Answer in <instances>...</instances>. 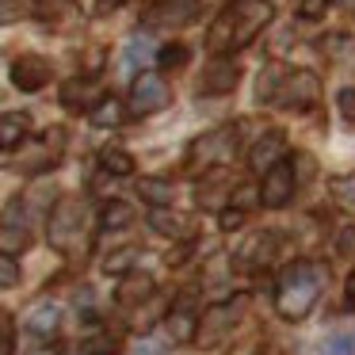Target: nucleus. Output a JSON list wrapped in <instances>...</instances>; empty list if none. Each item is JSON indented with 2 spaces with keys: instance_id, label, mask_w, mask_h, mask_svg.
<instances>
[{
  "instance_id": "obj_25",
  "label": "nucleus",
  "mask_w": 355,
  "mask_h": 355,
  "mask_svg": "<svg viewBox=\"0 0 355 355\" xmlns=\"http://www.w3.org/2000/svg\"><path fill=\"white\" fill-rule=\"evenodd\" d=\"M35 12L46 24H62L65 16H73V0H35Z\"/></svg>"
},
{
  "instance_id": "obj_18",
  "label": "nucleus",
  "mask_w": 355,
  "mask_h": 355,
  "mask_svg": "<svg viewBox=\"0 0 355 355\" xmlns=\"http://www.w3.org/2000/svg\"><path fill=\"white\" fill-rule=\"evenodd\" d=\"M27 115L24 111H8V115H0V149H16L19 141L27 138Z\"/></svg>"
},
{
  "instance_id": "obj_8",
  "label": "nucleus",
  "mask_w": 355,
  "mask_h": 355,
  "mask_svg": "<svg viewBox=\"0 0 355 355\" xmlns=\"http://www.w3.org/2000/svg\"><path fill=\"white\" fill-rule=\"evenodd\" d=\"M294 187H298V176H294V164L286 161H279V164H271L268 172H263V184H260V202L268 210H279V207H286V202L294 199Z\"/></svg>"
},
{
  "instance_id": "obj_17",
  "label": "nucleus",
  "mask_w": 355,
  "mask_h": 355,
  "mask_svg": "<svg viewBox=\"0 0 355 355\" xmlns=\"http://www.w3.org/2000/svg\"><path fill=\"white\" fill-rule=\"evenodd\" d=\"M58 324H62V309H58L54 302H39V306L27 313V332H31L35 340H50L58 332Z\"/></svg>"
},
{
  "instance_id": "obj_41",
  "label": "nucleus",
  "mask_w": 355,
  "mask_h": 355,
  "mask_svg": "<svg viewBox=\"0 0 355 355\" xmlns=\"http://www.w3.org/2000/svg\"><path fill=\"white\" fill-rule=\"evenodd\" d=\"M340 4H344V8H355V0H340Z\"/></svg>"
},
{
  "instance_id": "obj_36",
  "label": "nucleus",
  "mask_w": 355,
  "mask_h": 355,
  "mask_svg": "<svg viewBox=\"0 0 355 355\" xmlns=\"http://www.w3.org/2000/svg\"><path fill=\"white\" fill-rule=\"evenodd\" d=\"M19 16H24V4H19V0H0V24L19 19Z\"/></svg>"
},
{
  "instance_id": "obj_2",
  "label": "nucleus",
  "mask_w": 355,
  "mask_h": 355,
  "mask_svg": "<svg viewBox=\"0 0 355 355\" xmlns=\"http://www.w3.org/2000/svg\"><path fill=\"white\" fill-rule=\"evenodd\" d=\"M324 283H329V268L317 260H294L279 271L275 279V313L283 321H302L313 313L317 298H321Z\"/></svg>"
},
{
  "instance_id": "obj_12",
  "label": "nucleus",
  "mask_w": 355,
  "mask_h": 355,
  "mask_svg": "<svg viewBox=\"0 0 355 355\" xmlns=\"http://www.w3.org/2000/svg\"><path fill=\"white\" fill-rule=\"evenodd\" d=\"M153 291H157L153 275H146V271H126V275L119 279V286H115V302L123 309H138L141 302L153 298Z\"/></svg>"
},
{
  "instance_id": "obj_31",
  "label": "nucleus",
  "mask_w": 355,
  "mask_h": 355,
  "mask_svg": "<svg viewBox=\"0 0 355 355\" xmlns=\"http://www.w3.org/2000/svg\"><path fill=\"white\" fill-rule=\"evenodd\" d=\"M157 62H161L164 69H180V65L187 62V50H184V46H164V50H161V58H157Z\"/></svg>"
},
{
  "instance_id": "obj_7",
  "label": "nucleus",
  "mask_w": 355,
  "mask_h": 355,
  "mask_svg": "<svg viewBox=\"0 0 355 355\" xmlns=\"http://www.w3.org/2000/svg\"><path fill=\"white\" fill-rule=\"evenodd\" d=\"M275 100L286 103V107H294V111H313L317 100H321V80H317V73H309V69L283 73V77H279Z\"/></svg>"
},
{
  "instance_id": "obj_33",
  "label": "nucleus",
  "mask_w": 355,
  "mask_h": 355,
  "mask_svg": "<svg viewBox=\"0 0 355 355\" xmlns=\"http://www.w3.org/2000/svg\"><path fill=\"white\" fill-rule=\"evenodd\" d=\"M336 103H340V115H344L347 123H355V88H340Z\"/></svg>"
},
{
  "instance_id": "obj_20",
  "label": "nucleus",
  "mask_w": 355,
  "mask_h": 355,
  "mask_svg": "<svg viewBox=\"0 0 355 355\" xmlns=\"http://www.w3.org/2000/svg\"><path fill=\"white\" fill-rule=\"evenodd\" d=\"M149 225H153L161 237H184V233H187V222L180 214H172L168 207H153V210H149Z\"/></svg>"
},
{
  "instance_id": "obj_22",
  "label": "nucleus",
  "mask_w": 355,
  "mask_h": 355,
  "mask_svg": "<svg viewBox=\"0 0 355 355\" xmlns=\"http://www.w3.org/2000/svg\"><path fill=\"white\" fill-rule=\"evenodd\" d=\"M138 195L149 202V207H168L172 202V184L168 180H157V176H146V180H138Z\"/></svg>"
},
{
  "instance_id": "obj_9",
  "label": "nucleus",
  "mask_w": 355,
  "mask_h": 355,
  "mask_svg": "<svg viewBox=\"0 0 355 355\" xmlns=\"http://www.w3.org/2000/svg\"><path fill=\"white\" fill-rule=\"evenodd\" d=\"M202 0H157L153 8L141 16V24L149 31H161V27H187L195 16H199Z\"/></svg>"
},
{
  "instance_id": "obj_3",
  "label": "nucleus",
  "mask_w": 355,
  "mask_h": 355,
  "mask_svg": "<svg viewBox=\"0 0 355 355\" xmlns=\"http://www.w3.org/2000/svg\"><path fill=\"white\" fill-rule=\"evenodd\" d=\"M46 237H50V245H54L58 252H65V256H80L88 248V207L77 199V195L62 199L54 210H50Z\"/></svg>"
},
{
  "instance_id": "obj_28",
  "label": "nucleus",
  "mask_w": 355,
  "mask_h": 355,
  "mask_svg": "<svg viewBox=\"0 0 355 355\" xmlns=\"http://www.w3.org/2000/svg\"><path fill=\"white\" fill-rule=\"evenodd\" d=\"M12 286H19V260L0 252V291H12Z\"/></svg>"
},
{
  "instance_id": "obj_11",
  "label": "nucleus",
  "mask_w": 355,
  "mask_h": 355,
  "mask_svg": "<svg viewBox=\"0 0 355 355\" xmlns=\"http://www.w3.org/2000/svg\"><path fill=\"white\" fill-rule=\"evenodd\" d=\"M275 252H279V233H252V237L237 248V268L256 271V268L275 260Z\"/></svg>"
},
{
  "instance_id": "obj_5",
  "label": "nucleus",
  "mask_w": 355,
  "mask_h": 355,
  "mask_svg": "<svg viewBox=\"0 0 355 355\" xmlns=\"http://www.w3.org/2000/svg\"><path fill=\"white\" fill-rule=\"evenodd\" d=\"M241 313H245V298L214 302L210 309H202V317L195 321V344L199 347H218L233 329H237Z\"/></svg>"
},
{
  "instance_id": "obj_39",
  "label": "nucleus",
  "mask_w": 355,
  "mask_h": 355,
  "mask_svg": "<svg viewBox=\"0 0 355 355\" xmlns=\"http://www.w3.org/2000/svg\"><path fill=\"white\" fill-rule=\"evenodd\" d=\"M115 8H123V0H96V12H100V16H107V12H115Z\"/></svg>"
},
{
  "instance_id": "obj_32",
  "label": "nucleus",
  "mask_w": 355,
  "mask_h": 355,
  "mask_svg": "<svg viewBox=\"0 0 355 355\" xmlns=\"http://www.w3.org/2000/svg\"><path fill=\"white\" fill-rule=\"evenodd\" d=\"M324 8H329V0H298V16L302 19H321Z\"/></svg>"
},
{
  "instance_id": "obj_30",
  "label": "nucleus",
  "mask_w": 355,
  "mask_h": 355,
  "mask_svg": "<svg viewBox=\"0 0 355 355\" xmlns=\"http://www.w3.org/2000/svg\"><path fill=\"white\" fill-rule=\"evenodd\" d=\"M279 77H283V73H279L275 65L260 73V100H275V92H279Z\"/></svg>"
},
{
  "instance_id": "obj_24",
  "label": "nucleus",
  "mask_w": 355,
  "mask_h": 355,
  "mask_svg": "<svg viewBox=\"0 0 355 355\" xmlns=\"http://www.w3.org/2000/svg\"><path fill=\"white\" fill-rule=\"evenodd\" d=\"M123 111H126V107L115 100V96H103V100L96 103L92 111H88V115H92L96 126H119V123H123Z\"/></svg>"
},
{
  "instance_id": "obj_37",
  "label": "nucleus",
  "mask_w": 355,
  "mask_h": 355,
  "mask_svg": "<svg viewBox=\"0 0 355 355\" xmlns=\"http://www.w3.org/2000/svg\"><path fill=\"white\" fill-rule=\"evenodd\" d=\"M241 222H245V210H237V207L225 210V214H222V230H237Z\"/></svg>"
},
{
  "instance_id": "obj_40",
  "label": "nucleus",
  "mask_w": 355,
  "mask_h": 355,
  "mask_svg": "<svg viewBox=\"0 0 355 355\" xmlns=\"http://www.w3.org/2000/svg\"><path fill=\"white\" fill-rule=\"evenodd\" d=\"M344 298H347V306L355 309V268H352V275H347V286H344Z\"/></svg>"
},
{
  "instance_id": "obj_13",
  "label": "nucleus",
  "mask_w": 355,
  "mask_h": 355,
  "mask_svg": "<svg viewBox=\"0 0 355 355\" xmlns=\"http://www.w3.org/2000/svg\"><path fill=\"white\" fill-rule=\"evenodd\" d=\"M237 77H241L237 62H230V58H214V62H210L207 69L199 73V92H207V96L233 92V85H237Z\"/></svg>"
},
{
  "instance_id": "obj_4",
  "label": "nucleus",
  "mask_w": 355,
  "mask_h": 355,
  "mask_svg": "<svg viewBox=\"0 0 355 355\" xmlns=\"http://www.w3.org/2000/svg\"><path fill=\"white\" fill-rule=\"evenodd\" d=\"M237 153V126H218L207 130L202 138L191 141L187 149V172H210L218 164H230Z\"/></svg>"
},
{
  "instance_id": "obj_34",
  "label": "nucleus",
  "mask_w": 355,
  "mask_h": 355,
  "mask_svg": "<svg viewBox=\"0 0 355 355\" xmlns=\"http://www.w3.org/2000/svg\"><path fill=\"white\" fill-rule=\"evenodd\" d=\"M324 355H355V344L347 336H332L329 344H324Z\"/></svg>"
},
{
  "instance_id": "obj_10",
  "label": "nucleus",
  "mask_w": 355,
  "mask_h": 355,
  "mask_svg": "<svg viewBox=\"0 0 355 355\" xmlns=\"http://www.w3.org/2000/svg\"><path fill=\"white\" fill-rule=\"evenodd\" d=\"M50 77H54V69H50V62L39 54H19L16 62H12V85H16L19 92H39V88L50 85Z\"/></svg>"
},
{
  "instance_id": "obj_27",
  "label": "nucleus",
  "mask_w": 355,
  "mask_h": 355,
  "mask_svg": "<svg viewBox=\"0 0 355 355\" xmlns=\"http://www.w3.org/2000/svg\"><path fill=\"white\" fill-rule=\"evenodd\" d=\"M0 355H16V321L8 309H0Z\"/></svg>"
},
{
  "instance_id": "obj_16",
  "label": "nucleus",
  "mask_w": 355,
  "mask_h": 355,
  "mask_svg": "<svg viewBox=\"0 0 355 355\" xmlns=\"http://www.w3.org/2000/svg\"><path fill=\"white\" fill-rule=\"evenodd\" d=\"M115 340L107 332H85V336L69 340V344H58L54 355H115Z\"/></svg>"
},
{
  "instance_id": "obj_14",
  "label": "nucleus",
  "mask_w": 355,
  "mask_h": 355,
  "mask_svg": "<svg viewBox=\"0 0 355 355\" xmlns=\"http://www.w3.org/2000/svg\"><path fill=\"white\" fill-rule=\"evenodd\" d=\"M283 157H286V134L283 130H268L252 146V153H248V168H252L256 176H263V172H268L271 164H279Z\"/></svg>"
},
{
  "instance_id": "obj_15",
  "label": "nucleus",
  "mask_w": 355,
  "mask_h": 355,
  "mask_svg": "<svg viewBox=\"0 0 355 355\" xmlns=\"http://www.w3.org/2000/svg\"><path fill=\"white\" fill-rule=\"evenodd\" d=\"M100 100H103L100 85H96V80H88V77L65 80V88H62V103H65L69 111H92Z\"/></svg>"
},
{
  "instance_id": "obj_26",
  "label": "nucleus",
  "mask_w": 355,
  "mask_h": 355,
  "mask_svg": "<svg viewBox=\"0 0 355 355\" xmlns=\"http://www.w3.org/2000/svg\"><path fill=\"white\" fill-rule=\"evenodd\" d=\"M149 54H153V42H149L146 35H134V39L126 42V58H123V65H126V69H138L141 62H149Z\"/></svg>"
},
{
  "instance_id": "obj_19",
  "label": "nucleus",
  "mask_w": 355,
  "mask_h": 355,
  "mask_svg": "<svg viewBox=\"0 0 355 355\" xmlns=\"http://www.w3.org/2000/svg\"><path fill=\"white\" fill-rule=\"evenodd\" d=\"M195 321H199V317L191 313V306H187V302H180V306L168 313V336L176 340V344L195 340Z\"/></svg>"
},
{
  "instance_id": "obj_1",
  "label": "nucleus",
  "mask_w": 355,
  "mask_h": 355,
  "mask_svg": "<svg viewBox=\"0 0 355 355\" xmlns=\"http://www.w3.org/2000/svg\"><path fill=\"white\" fill-rule=\"evenodd\" d=\"M275 4L271 0H233L230 8L214 19V27L207 31V50L214 58L237 54L248 42H256V35L271 24Z\"/></svg>"
},
{
  "instance_id": "obj_35",
  "label": "nucleus",
  "mask_w": 355,
  "mask_h": 355,
  "mask_svg": "<svg viewBox=\"0 0 355 355\" xmlns=\"http://www.w3.org/2000/svg\"><path fill=\"white\" fill-rule=\"evenodd\" d=\"M332 187H336V199H344L347 207H355V180H352V176L336 180V184H332Z\"/></svg>"
},
{
  "instance_id": "obj_6",
  "label": "nucleus",
  "mask_w": 355,
  "mask_h": 355,
  "mask_svg": "<svg viewBox=\"0 0 355 355\" xmlns=\"http://www.w3.org/2000/svg\"><path fill=\"white\" fill-rule=\"evenodd\" d=\"M172 103V88L164 85L161 73H138L130 85V100H126V107H130V115H157V111H164Z\"/></svg>"
},
{
  "instance_id": "obj_29",
  "label": "nucleus",
  "mask_w": 355,
  "mask_h": 355,
  "mask_svg": "<svg viewBox=\"0 0 355 355\" xmlns=\"http://www.w3.org/2000/svg\"><path fill=\"white\" fill-rule=\"evenodd\" d=\"M134 248H119L115 256H107V260H103V271H107V275H123V271H130V263H134Z\"/></svg>"
},
{
  "instance_id": "obj_21",
  "label": "nucleus",
  "mask_w": 355,
  "mask_h": 355,
  "mask_svg": "<svg viewBox=\"0 0 355 355\" xmlns=\"http://www.w3.org/2000/svg\"><path fill=\"white\" fill-rule=\"evenodd\" d=\"M100 168L107 172V176H130L134 157L126 153V149H119V146H103L100 149Z\"/></svg>"
},
{
  "instance_id": "obj_38",
  "label": "nucleus",
  "mask_w": 355,
  "mask_h": 355,
  "mask_svg": "<svg viewBox=\"0 0 355 355\" xmlns=\"http://www.w3.org/2000/svg\"><path fill=\"white\" fill-rule=\"evenodd\" d=\"M340 252H352V248H355V230H344V233H340Z\"/></svg>"
},
{
  "instance_id": "obj_23",
  "label": "nucleus",
  "mask_w": 355,
  "mask_h": 355,
  "mask_svg": "<svg viewBox=\"0 0 355 355\" xmlns=\"http://www.w3.org/2000/svg\"><path fill=\"white\" fill-rule=\"evenodd\" d=\"M134 222V210H130V202H103V210H100V230H126V225Z\"/></svg>"
}]
</instances>
